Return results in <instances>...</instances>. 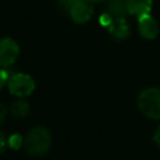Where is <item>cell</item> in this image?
I'll return each mask as SVG.
<instances>
[{
    "label": "cell",
    "mask_w": 160,
    "mask_h": 160,
    "mask_svg": "<svg viewBox=\"0 0 160 160\" xmlns=\"http://www.w3.org/2000/svg\"><path fill=\"white\" fill-rule=\"evenodd\" d=\"M108 12L114 18H124L128 14L126 0H110L108 4Z\"/></svg>",
    "instance_id": "9c48e42d"
},
{
    "label": "cell",
    "mask_w": 160,
    "mask_h": 160,
    "mask_svg": "<svg viewBox=\"0 0 160 160\" xmlns=\"http://www.w3.org/2000/svg\"><path fill=\"white\" fill-rule=\"evenodd\" d=\"M29 110H30V105H29V102L25 101V100H16V101L11 105V108H10L11 115H12L14 118H18V119L26 116L28 112H29Z\"/></svg>",
    "instance_id": "30bf717a"
},
{
    "label": "cell",
    "mask_w": 160,
    "mask_h": 160,
    "mask_svg": "<svg viewBox=\"0 0 160 160\" xmlns=\"http://www.w3.org/2000/svg\"><path fill=\"white\" fill-rule=\"evenodd\" d=\"M78 1H79V0H58V5H59V8H60L61 10L69 12L70 9H71Z\"/></svg>",
    "instance_id": "7c38bea8"
},
{
    "label": "cell",
    "mask_w": 160,
    "mask_h": 160,
    "mask_svg": "<svg viewBox=\"0 0 160 160\" xmlns=\"http://www.w3.org/2000/svg\"><path fill=\"white\" fill-rule=\"evenodd\" d=\"M94 14V8L89 0H79L69 11V15L76 24L88 22Z\"/></svg>",
    "instance_id": "8992f818"
},
{
    "label": "cell",
    "mask_w": 160,
    "mask_h": 160,
    "mask_svg": "<svg viewBox=\"0 0 160 160\" xmlns=\"http://www.w3.org/2000/svg\"><path fill=\"white\" fill-rule=\"evenodd\" d=\"M138 29L141 38L146 40H154L159 35V24L158 21L150 15L145 14L138 18Z\"/></svg>",
    "instance_id": "5b68a950"
},
{
    "label": "cell",
    "mask_w": 160,
    "mask_h": 160,
    "mask_svg": "<svg viewBox=\"0 0 160 160\" xmlns=\"http://www.w3.org/2000/svg\"><path fill=\"white\" fill-rule=\"evenodd\" d=\"M6 118V108L0 102V122H2Z\"/></svg>",
    "instance_id": "e0dca14e"
},
{
    "label": "cell",
    "mask_w": 160,
    "mask_h": 160,
    "mask_svg": "<svg viewBox=\"0 0 160 160\" xmlns=\"http://www.w3.org/2000/svg\"><path fill=\"white\" fill-rule=\"evenodd\" d=\"M22 145L28 154L41 156L51 148V134L44 126H35L24 136Z\"/></svg>",
    "instance_id": "6da1fadb"
},
{
    "label": "cell",
    "mask_w": 160,
    "mask_h": 160,
    "mask_svg": "<svg viewBox=\"0 0 160 160\" xmlns=\"http://www.w3.org/2000/svg\"><path fill=\"white\" fill-rule=\"evenodd\" d=\"M154 141H155V144L160 148V125H159L158 129L155 130V134H154Z\"/></svg>",
    "instance_id": "2e32d148"
},
{
    "label": "cell",
    "mask_w": 160,
    "mask_h": 160,
    "mask_svg": "<svg viewBox=\"0 0 160 160\" xmlns=\"http://www.w3.org/2000/svg\"><path fill=\"white\" fill-rule=\"evenodd\" d=\"M20 55V48L18 42L11 38L0 39V68L12 65Z\"/></svg>",
    "instance_id": "277c9868"
},
{
    "label": "cell",
    "mask_w": 160,
    "mask_h": 160,
    "mask_svg": "<svg viewBox=\"0 0 160 160\" xmlns=\"http://www.w3.org/2000/svg\"><path fill=\"white\" fill-rule=\"evenodd\" d=\"M138 108L144 116L151 120H160V89H144L138 96Z\"/></svg>",
    "instance_id": "7a4b0ae2"
},
{
    "label": "cell",
    "mask_w": 160,
    "mask_h": 160,
    "mask_svg": "<svg viewBox=\"0 0 160 160\" xmlns=\"http://www.w3.org/2000/svg\"><path fill=\"white\" fill-rule=\"evenodd\" d=\"M9 72L5 70V69H2V68H0V90L8 84V81H9Z\"/></svg>",
    "instance_id": "5bb4252c"
},
{
    "label": "cell",
    "mask_w": 160,
    "mask_h": 160,
    "mask_svg": "<svg viewBox=\"0 0 160 160\" xmlns=\"http://www.w3.org/2000/svg\"><path fill=\"white\" fill-rule=\"evenodd\" d=\"M6 146H9L8 145V138L2 131H0V154H2L6 150Z\"/></svg>",
    "instance_id": "9a60e30c"
},
{
    "label": "cell",
    "mask_w": 160,
    "mask_h": 160,
    "mask_svg": "<svg viewBox=\"0 0 160 160\" xmlns=\"http://www.w3.org/2000/svg\"><path fill=\"white\" fill-rule=\"evenodd\" d=\"M89 1H91V2H99V1H104V0H89Z\"/></svg>",
    "instance_id": "ac0fdd59"
},
{
    "label": "cell",
    "mask_w": 160,
    "mask_h": 160,
    "mask_svg": "<svg viewBox=\"0 0 160 160\" xmlns=\"http://www.w3.org/2000/svg\"><path fill=\"white\" fill-rule=\"evenodd\" d=\"M112 20H114V16H112L110 12H105V14H102V15L99 18L100 24H101L102 26H105V28H108V26L111 24Z\"/></svg>",
    "instance_id": "4fadbf2b"
},
{
    "label": "cell",
    "mask_w": 160,
    "mask_h": 160,
    "mask_svg": "<svg viewBox=\"0 0 160 160\" xmlns=\"http://www.w3.org/2000/svg\"><path fill=\"white\" fill-rule=\"evenodd\" d=\"M128 14L134 15L136 18L150 14L152 9V0H126Z\"/></svg>",
    "instance_id": "ba28073f"
},
{
    "label": "cell",
    "mask_w": 160,
    "mask_h": 160,
    "mask_svg": "<svg viewBox=\"0 0 160 160\" xmlns=\"http://www.w3.org/2000/svg\"><path fill=\"white\" fill-rule=\"evenodd\" d=\"M109 34L116 40H124L130 35V26L125 18H114L111 24L108 26Z\"/></svg>",
    "instance_id": "52a82bcc"
},
{
    "label": "cell",
    "mask_w": 160,
    "mask_h": 160,
    "mask_svg": "<svg viewBox=\"0 0 160 160\" xmlns=\"http://www.w3.org/2000/svg\"><path fill=\"white\" fill-rule=\"evenodd\" d=\"M8 88L12 95L18 98H25L32 94V91L35 90V81L28 74L16 72L9 78Z\"/></svg>",
    "instance_id": "3957f363"
},
{
    "label": "cell",
    "mask_w": 160,
    "mask_h": 160,
    "mask_svg": "<svg viewBox=\"0 0 160 160\" xmlns=\"http://www.w3.org/2000/svg\"><path fill=\"white\" fill-rule=\"evenodd\" d=\"M22 144H24V138L19 134H12L8 138V145L12 150H18Z\"/></svg>",
    "instance_id": "8fae6325"
}]
</instances>
